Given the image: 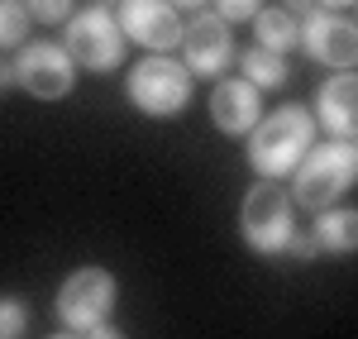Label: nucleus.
<instances>
[{
  "instance_id": "f257e3e1",
  "label": "nucleus",
  "mask_w": 358,
  "mask_h": 339,
  "mask_svg": "<svg viewBox=\"0 0 358 339\" xmlns=\"http://www.w3.org/2000/svg\"><path fill=\"white\" fill-rule=\"evenodd\" d=\"M315 143V120H310V106L301 101H282L277 110L258 115V124L248 129V168L268 182H282L292 177L296 163L310 153Z\"/></svg>"
},
{
  "instance_id": "f03ea898",
  "label": "nucleus",
  "mask_w": 358,
  "mask_h": 339,
  "mask_svg": "<svg viewBox=\"0 0 358 339\" xmlns=\"http://www.w3.org/2000/svg\"><path fill=\"white\" fill-rule=\"evenodd\" d=\"M358 177V148L344 139H325V143H310L296 172H292V205L296 210H330L349 196Z\"/></svg>"
},
{
  "instance_id": "7ed1b4c3",
  "label": "nucleus",
  "mask_w": 358,
  "mask_h": 339,
  "mask_svg": "<svg viewBox=\"0 0 358 339\" xmlns=\"http://www.w3.org/2000/svg\"><path fill=\"white\" fill-rule=\"evenodd\" d=\"M124 96L138 115L148 120H172L192 106L196 96V77L167 53H153V57H138L129 67V82H124Z\"/></svg>"
},
{
  "instance_id": "20e7f679",
  "label": "nucleus",
  "mask_w": 358,
  "mask_h": 339,
  "mask_svg": "<svg viewBox=\"0 0 358 339\" xmlns=\"http://www.w3.org/2000/svg\"><path fill=\"white\" fill-rule=\"evenodd\" d=\"M62 48L67 57L77 62V72H96V77H106L115 72L120 62H124V34L115 24V10L110 5H86V10H72V20L62 24Z\"/></svg>"
},
{
  "instance_id": "39448f33",
  "label": "nucleus",
  "mask_w": 358,
  "mask_h": 339,
  "mask_svg": "<svg viewBox=\"0 0 358 339\" xmlns=\"http://www.w3.org/2000/svg\"><path fill=\"white\" fill-rule=\"evenodd\" d=\"M296 229V205H292V192L282 182H268L258 177L253 187L239 201V234L253 254H282L287 239Z\"/></svg>"
},
{
  "instance_id": "423d86ee",
  "label": "nucleus",
  "mask_w": 358,
  "mask_h": 339,
  "mask_svg": "<svg viewBox=\"0 0 358 339\" xmlns=\"http://www.w3.org/2000/svg\"><path fill=\"white\" fill-rule=\"evenodd\" d=\"M115 301H120V282H115V273H110V268H101V263H86V268H77V273L62 277L53 311H57V320H62L67 330L86 335L91 325L110 320Z\"/></svg>"
},
{
  "instance_id": "0eeeda50",
  "label": "nucleus",
  "mask_w": 358,
  "mask_h": 339,
  "mask_svg": "<svg viewBox=\"0 0 358 339\" xmlns=\"http://www.w3.org/2000/svg\"><path fill=\"white\" fill-rule=\"evenodd\" d=\"M15 86L29 91L34 101H62L77 86V62L53 38H29L15 57Z\"/></svg>"
},
{
  "instance_id": "6e6552de",
  "label": "nucleus",
  "mask_w": 358,
  "mask_h": 339,
  "mask_svg": "<svg viewBox=\"0 0 358 339\" xmlns=\"http://www.w3.org/2000/svg\"><path fill=\"white\" fill-rule=\"evenodd\" d=\"M182 67L192 72L196 82H206V77H224L229 72V62H234V29L224 24L220 15L206 5V10H196L192 20H182Z\"/></svg>"
},
{
  "instance_id": "1a4fd4ad",
  "label": "nucleus",
  "mask_w": 358,
  "mask_h": 339,
  "mask_svg": "<svg viewBox=\"0 0 358 339\" xmlns=\"http://www.w3.org/2000/svg\"><path fill=\"white\" fill-rule=\"evenodd\" d=\"M296 48H306V57L320 62V67L354 72L358 67V24L349 15H334V10H310L301 20Z\"/></svg>"
},
{
  "instance_id": "9d476101",
  "label": "nucleus",
  "mask_w": 358,
  "mask_h": 339,
  "mask_svg": "<svg viewBox=\"0 0 358 339\" xmlns=\"http://www.w3.org/2000/svg\"><path fill=\"white\" fill-rule=\"evenodd\" d=\"M115 24L124 43H138L148 53H172L182 43V10L172 0H120Z\"/></svg>"
},
{
  "instance_id": "9b49d317",
  "label": "nucleus",
  "mask_w": 358,
  "mask_h": 339,
  "mask_svg": "<svg viewBox=\"0 0 358 339\" xmlns=\"http://www.w3.org/2000/svg\"><path fill=\"white\" fill-rule=\"evenodd\" d=\"M263 115V91L248 86L244 77H215V91H210V124L229 134V139H244L248 129L258 124Z\"/></svg>"
},
{
  "instance_id": "f8f14e48",
  "label": "nucleus",
  "mask_w": 358,
  "mask_h": 339,
  "mask_svg": "<svg viewBox=\"0 0 358 339\" xmlns=\"http://www.w3.org/2000/svg\"><path fill=\"white\" fill-rule=\"evenodd\" d=\"M310 120H315L330 139H344V143L358 139V77L354 72H334L330 82L315 91Z\"/></svg>"
},
{
  "instance_id": "ddd939ff",
  "label": "nucleus",
  "mask_w": 358,
  "mask_h": 339,
  "mask_svg": "<svg viewBox=\"0 0 358 339\" xmlns=\"http://www.w3.org/2000/svg\"><path fill=\"white\" fill-rule=\"evenodd\" d=\"M315 249H325L334 258H349L358 249V210L354 205H330V210H315V225H310Z\"/></svg>"
},
{
  "instance_id": "4468645a",
  "label": "nucleus",
  "mask_w": 358,
  "mask_h": 339,
  "mask_svg": "<svg viewBox=\"0 0 358 339\" xmlns=\"http://www.w3.org/2000/svg\"><path fill=\"white\" fill-rule=\"evenodd\" d=\"M248 24H253V48H268L277 57L292 53L296 48V34H301V20H292L282 5H263Z\"/></svg>"
},
{
  "instance_id": "2eb2a0df",
  "label": "nucleus",
  "mask_w": 358,
  "mask_h": 339,
  "mask_svg": "<svg viewBox=\"0 0 358 339\" xmlns=\"http://www.w3.org/2000/svg\"><path fill=\"white\" fill-rule=\"evenodd\" d=\"M234 62H239V77L248 86H258V91H282V86L292 82L287 57L268 53V48H244V53H234Z\"/></svg>"
},
{
  "instance_id": "dca6fc26",
  "label": "nucleus",
  "mask_w": 358,
  "mask_h": 339,
  "mask_svg": "<svg viewBox=\"0 0 358 339\" xmlns=\"http://www.w3.org/2000/svg\"><path fill=\"white\" fill-rule=\"evenodd\" d=\"M29 29H34V20H29L24 0H0V53L24 48V43H29Z\"/></svg>"
},
{
  "instance_id": "f3484780",
  "label": "nucleus",
  "mask_w": 358,
  "mask_h": 339,
  "mask_svg": "<svg viewBox=\"0 0 358 339\" xmlns=\"http://www.w3.org/2000/svg\"><path fill=\"white\" fill-rule=\"evenodd\" d=\"M29 330V306L20 296H0V339H20Z\"/></svg>"
},
{
  "instance_id": "a211bd4d",
  "label": "nucleus",
  "mask_w": 358,
  "mask_h": 339,
  "mask_svg": "<svg viewBox=\"0 0 358 339\" xmlns=\"http://www.w3.org/2000/svg\"><path fill=\"white\" fill-rule=\"evenodd\" d=\"M24 10H29L34 24H67L77 5L72 0H24Z\"/></svg>"
},
{
  "instance_id": "6ab92c4d",
  "label": "nucleus",
  "mask_w": 358,
  "mask_h": 339,
  "mask_svg": "<svg viewBox=\"0 0 358 339\" xmlns=\"http://www.w3.org/2000/svg\"><path fill=\"white\" fill-rule=\"evenodd\" d=\"M210 10L220 15L224 24H244V20H253L263 10V0H210Z\"/></svg>"
},
{
  "instance_id": "aec40b11",
  "label": "nucleus",
  "mask_w": 358,
  "mask_h": 339,
  "mask_svg": "<svg viewBox=\"0 0 358 339\" xmlns=\"http://www.w3.org/2000/svg\"><path fill=\"white\" fill-rule=\"evenodd\" d=\"M282 254H292V258H315L320 249H315L310 229H292V239H287V249H282Z\"/></svg>"
},
{
  "instance_id": "412c9836",
  "label": "nucleus",
  "mask_w": 358,
  "mask_h": 339,
  "mask_svg": "<svg viewBox=\"0 0 358 339\" xmlns=\"http://www.w3.org/2000/svg\"><path fill=\"white\" fill-rule=\"evenodd\" d=\"M86 339H124V330H120V325H106V320H101V325H91V330H86Z\"/></svg>"
},
{
  "instance_id": "4be33fe9",
  "label": "nucleus",
  "mask_w": 358,
  "mask_h": 339,
  "mask_svg": "<svg viewBox=\"0 0 358 339\" xmlns=\"http://www.w3.org/2000/svg\"><path fill=\"white\" fill-rule=\"evenodd\" d=\"M282 10H287L292 20H306V15L315 10V0H282Z\"/></svg>"
},
{
  "instance_id": "5701e85b",
  "label": "nucleus",
  "mask_w": 358,
  "mask_h": 339,
  "mask_svg": "<svg viewBox=\"0 0 358 339\" xmlns=\"http://www.w3.org/2000/svg\"><path fill=\"white\" fill-rule=\"evenodd\" d=\"M10 86H15V62L0 57V91H10Z\"/></svg>"
},
{
  "instance_id": "b1692460",
  "label": "nucleus",
  "mask_w": 358,
  "mask_h": 339,
  "mask_svg": "<svg viewBox=\"0 0 358 339\" xmlns=\"http://www.w3.org/2000/svg\"><path fill=\"white\" fill-rule=\"evenodd\" d=\"M354 0H315V10H334V15H349Z\"/></svg>"
},
{
  "instance_id": "393cba45",
  "label": "nucleus",
  "mask_w": 358,
  "mask_h": 339,
  "mask_svg": "<svg viewBox=\"0 0 358 339\" xmlns=\"http://www.w3.org/2000/svg\"><path fill=\"white\" fill-rule=\"evenodd\" d=\"M172 5H177V10H206L210 0H172Z\"/></svg>"
},
{
  "instance_id": "a878e982",
  "label": "nucleus",
  "mask_w": 358,
  "mask_h": 339,
  "mask_svg": "<svg viewBox=\"0 0 358 339\" xmlns=\"http://www.w3.org/2000/svg\"><path fill=\"white\" fill-rule=\"evenodd\" d=\"M48 339H86V335H77V330H57V335H48Z\"/></svg>"
},
{
  "instance_id": "bb28decb",
  "label": "nucleus",
  "mask_w": 358,
  "mask_h": 339,
  "mask_svg": "<svg viewBox=\"0 0 358 339\" xmlns=\"http://www.w3.org/2000/svg\"><path fill=\"white\" fill-rule=\"evenodd\" d=\"M96 5H110V10H115V5H120V0H96Z\"/></svg>"
}]
</instances>
